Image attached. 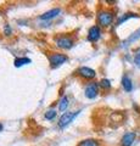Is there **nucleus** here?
Here are the masks:
<instances>
[{
	"label": "nucleus",
	"mask_w": 140,
	"mask_h": 146,
	"mask_svg": "<svg viewBox=\"0 0 140 146\" xmlns=\"http://www.w3.org/2000/svg\"><path fill=\"white\" fill-rule=\"evenodd\" d=\"M79 112L80 111H72V112H66L64 113L61 117H60V119H58V127L60 128H66L67 125L70 124V123L74 119V118L79 115Z\"/></svg>",
	"instance_id": "nucleus-1"
},
{
	"label": "nucleus",
	"mask_w": 140,
	"mask_h": 146,
	"mask_svg": "<svg viewBox=\"0 0 140 146\" xmlns=\"http://www.w3.org/2000/svg\"><path fill=\"white\" fill-rule=\"evenodd\" d=\"M98 22L102 27H108L113 22V13L110 11H101L98 15Z\"/></svg>",
	"instance_id": "nucleus-2"
},
{
	"label": "nucleus",
	"mask_w": 140,
	"mask_h": 146,
	"mask_svg": "<svg viewBox=\"0 0 140 146\" xmlns=\"http://www.w3.org/2000/svg\"><path fill=\"white\" fill-rule=\"evenodd\" d=\"M67 60H68V57L64 54H52L49 56V62H50L52 68L61 66L62 63H65Z\"/></svg>",
	"instance_id": "nucleus-3"
},
{
	"label": "nucleus",
	"mask_w": 140,
	"mask_h": 146,
	"mask_svg": "<svg viewBox=\"0 0 140 146\" xmlns=\"http://www.w3.org/2000/svg\"><path fill=\"white\" fill-rule=\"evenodd\" d=\"M99 94V84L98 83H89L87 86H85V90H84V95L85 98L88 99H95Z\"/></svg>",
	"instance_id": "nucleus-4"
},
{
	"label": "nucleus",
	"mask_w": 140,
	"mask_h": 146,
	"mask_svg": "<svg viewBox=\"0 0 140 146\" xmlns=\"http://www.w3.org/2000/svg\"><path fill=\"white\" fill-rule=\"evenodd\" d=\"M56 45L61 49L68 50L73 46V39L70 38V36H58L56 39Z\"/></svg>",
	"instance_id": "nucleus-5"
},
{
	"label": "nucleus",
	"mask_w": 140,
	"mask_h": 146,
	"mask_svg": "<svg viewBox=\"0 0 140 146\" xmlns=\"http://www.w3.org/2000/svg\"><path fill=\"white\" fill-rule=\"evenodd\" d=\"M101 36V31H100V27L99 26H93L90 27V29L88 31V40L89 42H93L95 43L100 39Z\"/></svg>",
	"instance_id": "nucleus-6"
},
{
	"label": "nucleus",
	"mask_w": 140,
	"mask_h": 146,
	"mask_svg": "<svg viewBox=\"0 0 140 146\" xmlns=\"http://www.w3.org/2000/svg\"><path fill=\"white\" fill-rule=\"evenodd\" d=\"M78 74L85 79H93V78H95L96 72L90 67H80L78 70Z\"/></svg>",
	"instance_id": "nucleus-7"
},
{
	"label": "nucleus",
	"mask_w": 140,
	"mask_h": 146,
	"mask_svg": "<svg viewBox=\"0 0 140 146\" xmlns=\"http://www.w3.org/2000/svg\"><path fill=\"white\" fill-rule=\"evenodd\" d=\"M137 138V134L134 131H129V133H125L121 139V145L122 146H132L133 143L135 141Z\"/></svg>",
	"instance_id": "nucleus-8"
},
{
	"label": "nucleus",
	"mask_w": 140,
	"mask_h": 146,
	"mask_svg": "<svg viewBox=\"0 0 140 146\" xmlns=\"http://www.w3.org/2000/svg\"><path fill=\"white\" fill-rule=\"evenodd\" d=\"M61 12L60 9H51V10L46 11L45 13H43V15H40L39 18L43 21H49V20H52V18H55L56 16H58V13Z\"/></svg>",
	"instance_id": "nucleus-9"
},
{
	"label": "nucleus",
	"mask_w": 140,
	"mask_h": 146,
	"mask_svg": "<svg viewBox=\"0 0 140 146\" xmlns=\"http://www.w3.org/2000/svg\"><path fill=\"white\" fill-rule=\"evenodd\" d=\"M122 86H123V89L127 91V93H130V91L133 90L132 79H130L128 76H124L123 78H122Z\"/></svg>",
	"instance_id": "nucleus-10"
},
{
	"label": "nucleus",
	"mask_w": 140,
	"mask_h": 146,
	"mask_svg": "<svg viewBox=\"0 0 140 146\" xmlns=\"http://www.w3.org/2000/svg\"><path fill=\"white\" fill-rule=\"evenodd\" d=\"M139 38H140V28H139L137 32H134V33H133V34L130 35L129 38H128V39H127V40H125V42H124V44H125V45H130L132 43L137 42V40H138Z\"/></svg>",
	"instance_id": "nucleus-11"
},
{
	"label": "nucleus",
	"mask_w": 140,
	"mask_h": 146,
	"mask_svg": "<svg viewBox=\"0 0 140 146\" xmlns=\"http://www.w3.org/2000/svg\"><path fill=\"white\" fill-rule=\"evenodd\" d=\"M67 107H68V98L67 96H62L60 100V104H58V110L60 111H66Z\"/></svg>",
	"instance_id": "nucleus-12"
},
{
	"label": "nucleus",
	"mask_w": 140,
	"mask_h": 146,
	"mask_svg": "<svg viewBox=\"0 0 140 146\" xmlns=\"http://www.w3.org/2000/svg\"><path fill=\"white\" fill-rule=\"evenodd\" d=\"M133 17H138V15H135V13H132V12H129V13H125V15L121 16V17H119V20L117 21V26L122 25V23H123V22L128 21L129 18H133Z\"/></svg>",
	"instance_id": "nucleus-13"
},
{
	"label": "nucleus",
	"mask_w": 140,
	"mask_h": 146,
	"mask_svg": "<svg viewBox=\"0 0 140 146\" xmlns=\"http://www.w3.org/2000/svg\"><path fill=\"white\" fill-rule=\"evenodd\" d=\"M78 146H99V143L96 140H93V139H87V140H83L78 144Z\"/></svg>",
	"instance_id": "nucleus-14"
},
{
	"label": "nucleus",
	"mask_w": 140,
	"mask_h": 146,
	"mask_svg": "<svg viewBox=\"0 0 140 146\" xmlns=\"http://www.w3.org/2000/svg\"><path fill=\"white\" fill-rule=\"evenodd\" d=\"M31 60L28 57H19V58H16L15 60V66L16 67H21V66H23V65H27V63H29Z\"/></svg>",
	"instance_id": "nucleus-15"
},
{
	"label": "nucleus",
	"mask_w": 140,
	"mask_h": 146,
	"mask_svg": "<svg viewBox=\"0 0 140 146\" xmlns=\"http://www.w3.org/2000/svg\"><path fill=\"white\" fill-rule=\"evenodd\" d=\"M56 113H57V112L55 111V110H49V111L45 113V118H46V119H49V121H52L54 118L56 117Z\"/></svg>",
	"instance_id": "nucleus-16"
},
{
	"label": "nucleus",
	"mask_w": 140,
	"mask_h": 146,
	"mask_svg": "<svg viewBox=\"0 0 140 146\" xmlns=\"http://www.w3.org/2000/svg\"><path fill=\"white\" fill-rule=\"evenodd\" d=\"M99 85L102 86L104 89H110L111 88V82L108 80V79H102L100 83H99Z\"/></svg>",
	"instance_id": "nucleus-17"
},
{
	"label": "nucleus",
	"mask_w": 140,
	"mask_h": 146,
	"mask_svg": "<svg viewBox=\"0 0 140 146\" xmlns=\"http://www.w3.org/2000/svg\"><path fill=\"white\" fill-rule=\"evenodd\" d=\"M134 63H135V66H137L138 68H140V52H138L137 55H135V57H134Z\"/></svg>",
	"instance_id": "nucleus-18"
},
{
	"label": "nucleus",
	"mask_w": 140,
	"mask_h": 146,
	"mask_svg": "<svg viewBox=\"0 0 140 146\" xmlns=\"http://www.w3.org/2000/svg\"><path fill=\"white\" fill-rule=\"evenodd\" d=\"M5 33H11V28H10V26H5Z\"/></svg>",
	"instance_id": "nucleus-19"
},
{
	"label": "nucleus",
	"mask_w": 140,
	"mask_h": 146,
	"mask_svg": "<svg viewBox=\"0 0 140 146\" xmlns=\"http://www.w3.org/2000/svg\"><path fill=\"white\" fill-rule=\"evenodd\" d=\"M1 129H3V124L0 123V131H1Z\"/></svg>",
	"instance_id": "nucleus-20"
}]
</instances>
